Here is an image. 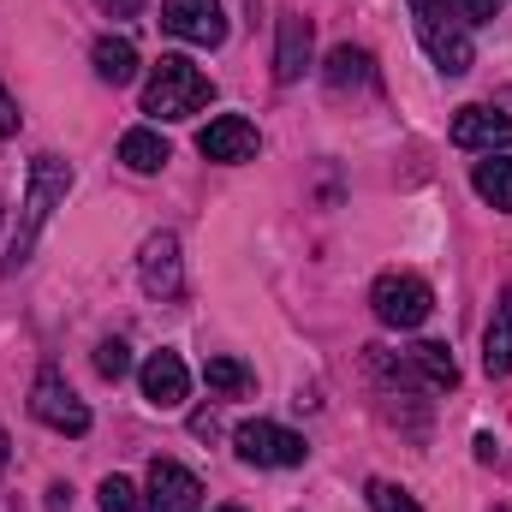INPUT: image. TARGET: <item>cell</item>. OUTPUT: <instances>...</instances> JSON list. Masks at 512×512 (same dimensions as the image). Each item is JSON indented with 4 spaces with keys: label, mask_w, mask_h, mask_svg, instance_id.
<instances>
[{
    "label": "cell",
    "mask_w": 512,
    "mask_h": 512,
    "mask_svg": "<svg viewBox=\"0 0 512 512\" xmlns=\"http://www.w3.org/2000/svg\"><path fill=\"white\" fill-rule=\"evenodd\" d=\"M90 66H96V78H102V84H114V90H120V84L137 78V48H131L126 36H102V42L90 48Z\"/></svg>",
    "instance_id": "obj_18"
},
{
    "label": "cell",
    "mask_w": 512,
    "mask_h": 512,
    "mask_svg": "<svg viewBox=\"0 0 512 512\" xmlns=\"http://www.w3.org/2000/svg\"><path fill=\"white\" fill-rule=\"evenodd\" d=\"M66 191H72V161H60L54 149H42V155L30 161V191H24L18 233H12V245H6V274H18V268L30 262L36 239H42V227H48V215L66 203Z\"/></svg>",
    "instance_id": "obj_1"
},
{
    "label": "cell",
    "mask_w": 512,
    "mask_h": 512,
    "mask_svg": "<svg viewBox=\"0 0 512 512\" xmlns=\"http://www.w3.org/2000/svg\"><path fill=\"white\" fill-rule=\"evenodd\" d=\"M453 143H459V149H483V155H495V149H507L512 143V120L501 114V108L471 102V108L453 114Z\"/></svg>",
    "instance_id": "obj_12"
},
{
    "label": "cell",
    "mask_w": 512,
    "mask_h": 512,
    "mask_svg": "<svg viewBox=\"0 0 512 512\" xmlns=\"http://www.w3.org/2000/svg\"><path fill=\"white\" fill-rule=\"evenodd\" d=\"M310 42H316L310 18L304 12H280V42H274V78L280 84H298L310 72Z\"/></svg>",
    "instance_id": "obj_13"
},
{
    "label": "cell",
    "mask_w": 512,
    "mask_h": 512,
    "mask_svg": "<svg viewBox=\"0 0 512 512\" xmlns=\"http://www.w3.org/2000/svg\"><path fill=\"white\" fill-rule=\"evenodd\" d=\"M161 30L197 48H221L227 42V18L221 0H161Z\"/></svg>",
    "instance_id": "obj_8"
},
{
    "label": "cell",
    "mask_w": 512,
    "mask_h": 512,
    "mask_svg": "<svg viewBox=\"0 0 512 512\" xmlns=\"http://www.w3.org/2000/svg\"><path fill=\"white\" fill-rule=\"evenodd\" d=\"M18 120H24V114H18V102L6 96V84H0V137H12V131H18Z\"/></svg>",
    "instance_id": "obj_25"
},
{
    "label": "cell",
    "mask_w": 512,
    "mask_h": 512,
    "mask_svg": "<svg viewBox=\"0 0 512 512\" xmlns=\"http://www.w3.org/2000/svg\"><path fill=\"white\" fill-rule=\"evenodd\" d=\"M370 304H376V322H382V328L411 334V328H423V322H429L435 292H429V280H423V274H411V268H387L382 280L370 286Z\"/></svg>",
    "instance_id": "obj_4"
},
{
    "label": "cell",
    "mask_w": 512,
    "mask_h": 512,
    "mask_svg": "<svg viewBox=\"0 0 512 512\" xmlns=\"http://www.w3.org/2000/svg\"><path fill=\"white\" fill-rule=\"evenodd\" d=\"M0 221H6V209H0Z\"/></svg>",
    "instance_id": "obj_31"
},
{
    "label": "cell",
    "mask_w": 512,
    "mask_h": 512,
    "mask_svg": "<svg viewBox=\"0 0 512 512\" xmlns=\"http://www.w3.org/2000/svg\"><path fill=\"white\" fill-rule=\"evenodd\" d=\"M453 12L465 24H489V18H501V0H453Z\"/></svg>",
    "instance_id": "obj_24"
},
{
    "label": "cell",
    "mask_w": 512,
    "mask_h": 512,
    "mask_svg": "<svg viewBox=\"0 0 512 512\" xmlns=\"http://www.w3.org/2000/svg\"><path fill=\"white\" fill-rule=\"evenodd\" d=\"M96 501H102V512H149L143 489H137V483H126V477H102Z\"/></svg>",
    "instance_id": "obj_21"
},
{
    "label": "cell",
    "mask_w": 512,
    "mask_h": 512,
    "mask_svg": "<svg viewBox=\"0 0 512 512\" xmlns=\"http://www.w3.org/2000/svg\"><path fill=\"white\" fill-rule=\"evenodd\" d=\"M191 435H203V441L221 435V417H215V411H197V417H191Z\"/></svg>",
    "instance_id": "obj_27"
},
{
    "label": "cell",
    "mask_w": 512,
    "mask_h": 512,
    "mask_svg": "<svg viewBox=\"0 0 512 512\" xmlns=\"http://www.w3.org/2000/svg\"><path fill=\"white\" fill-rule=\"evenodd\" d=\"M96 370H102L108 382H120V376L131 370V346L126 340H102V346H96Z\"/></svg>",
    "instance_id": "obj_22"
},
{
    "label": "cell",
    "mask_w": 512,
    "mask_h": 512,
    "mask_svg": "<svg viewBox=\"0 0 512 512\" xmlns=\"http://www.w3.org/2000/svg\"><path fill=\"white\" fill-rule=\"evenodd\" d=\"M215 102V84L185 60V54H161L149 84H143V114L149 120H191Z\"/></svg>",
    "instance_id": "obj_2"
},
{
    "label": "cell",
    "mask_w": 512,
    "mask_h": 512,
    "mask_svg": "<svg viewBox=\"0 0 512 512\" xmlns=\"http://www.w3.org/2000/svg\"><path fill=\"white\" fill-rule=\"evenodd\" d=\"M370 78H376V72H370V54H364V48H352V42H346V48H334V54H328V90H334V96L364 90Z\"/></svg>",
    "instance_id": "obj_19"
},
{
    "label": "cell",
    "mask_w": 512,
    "mask_h": 512,
    "mask_svg": "<svg viewBox=\"0 0 512 512\" xmlns=\"http://www.w3.org/2000/svg\"><path fill=\"white\" fill-rule=\"evenodd\" d=\"M72 507V489H66V483H54V489H48V512H66Z\"/></svg>",
    "instance_id": "obj_28"
},
{
    "label": "cell",
    "mask_w": 512,
    "mask_h": 512,
    "mask_svg": "<svg viewBox=\"0 0 512 512\" xmlns=\"http://www.w3.org/2000/svg\"><path fill=\"white\" fill-rule=\"evenodd\" d=\"M197 149H203V161L239 167V161H256L262 137H256L251 120H239V114H221V120H209V126L197 131Z\"/></svg>",
    "instance_id": "obj_10"
},
{
    "label": "cell",
    "mask_w": 512,
    "mask_h": 512,
    "mask_svg": "<svg viewBox=\"0 0 512 512\" xmlns=\"http://www.w3.org/2000/svg\"><path fill=\"white\" fill-rule=\"evenodd\" d=\"M233 453L256 465V471H286V465H304V435H292V429H280V423H268V417H256V423H239L233 429Z\"/></svg>",
    "instance_id": "obj_5"
},
{
    "label": "cell",
    "mask_w": 512,
    "mask_h": 512,
    "mask_svg": "<svg viewBox=\"0 0 512 512\" xmlns=\"http://www.w3.org/2000/svg\"><path fill=\"white\" fill-rule=\"evenodd\" d=\"M215 512H239V507H215Z\"/></svg>",
    "instance_id": "obj_30"
},
{
    "label": "cell",
    "mask_w": 512,
    "mask_h": 512,
    "mask_svg": "<svg viewBox=\"0 0 512 512\" xmlns=\"http://www.w3.org/2000/svg\"><path fill=\"white\" fill-rule=\"evenodd\" d=\"M411 24H417V42L423 54L447 72V78H465L477 48H471V24L453 12V0H411Z\"/></svg>",
    "instance_id": "obj_3"
},
{
    "label": "cell",
    "mask_w": 512,
    "mask_h": 512,
    "mask_svg": "<svg viewBox=\"0 0 512 512\" xmlns=\"http://www.w3.org/2000/svg\"><path fill=\"white\" fill-rule=\"evenodd\" d=\"M30 411H36V423H48L54 435H90V405L66 387L60 370H42L36 387H30Z\"/></svg>",
    "instance_id": "obj_6"
},
{
    "label": "cell",
    "mask_w": 512,
    "mask_h": 512,
    "mask_svg": "<svg viewBox=\"0 0 512 512\" xmlns=\"http://www.w3.org/2000/svg\"><path fill=\"white\" fill-rule=\"evenodd\" d=\"M6 459H12V441H6V429H0V471H6Z\"/></svg>",
    "instance_id": "obj_29"
},
{
    "label": "cell",
    "mask_w": 512,
    "mask_h": 512,
    "mask_svg": "<svg viewBox=\"0 0 512 512\" xmlns=\"http://www.w3.org/2000/svg\"><path fill=\"white\" fill-rule=\"evenodd\" d=\"M137 387H143V399H149L155 411H179L185 393H191V370H185L179 352H149L143 370H137Z\"/></svg>",
    "instance_id": "obj_11"
},
{
    "label": "cell",
    "mask_w": 512,
    "mask_h": 512,
    "mask_svg": "<svg viewBox=\"0 0 512 512\" xmlns=\"http://www.w3.org/2000/svg\"><path fill=\"white\" fill-rule=\"evenodd\" d=\"M405 364H411L417 387H429V393H447V387H459V364H453V352H447L441 340H423V346H411V352H405Z\"/></svg>",
    "instance_id": "obj_14"
},
{
    "label": "cell",
    "mask_w": 512,
    "mask_h": 512,
    "mask_svg": "<svg viewBox=\"0 0 512 512\" xmlns=\"http://www.w3.org/2000/svg\"><path fill=\"white\" fill-rule=\"evenodd\" d=\"M143 501H149V512H197L203 507V483L179 459H155L149 483H143Z\"/></svg>",
    "instance_id": "obj_9"
},
{
    "label": "cell",
    "mask_w": 512,
    "mask_h": 512,
    "mask_svg": "<svg viewBox=\"0 0 512 512\" xmlns=\"http://www.w3.org/2000/svg\"><path fill=\"white\" fill-rule=\"evenodd\" d=\"M203 382H209V393H221V399H245V393H256V376L239 364V358H209V364H203Z\"/></svg>",
    "instance_id": "obj_20"
},
{
    "label": "cell",
    "mask_w": 512,
    "mask_h": 512,
    "mask_svg": "<svg viewBox=\"0 0 512 512\" xmlns=\"http://www.w3.org/2000/svg\"><path fill=\"white\" fill-rule=\"evenodd\" d=\"M96 6H102L108 18H137V12H143V0H96Z\"/></svg>",
    "instance_id": "obj_26"
},
{
    "label": "cell",
    "mask_w": 512,
    "mask_h": 512,
    "mask_svg": "<svg viewBox=\"0 0 512 512\" xmlns=\"http://www.w3.org/2000/svg\"><path fill=\"white\" fill-rule=\"evenodd\" d=\"M471 191H477L489 209L512 215V155H489V161H477V167H471Z\"/></svg>",
    "instance_id": "obj_17"
},
{
    "label": "cell",
    "mask_w": 512,
    "mask_h": 512,
    "mask_svg": "<svg viewBox=\"0 0 512 512\" xmlns=\"http://www.w3.org/2000/svg\"><path fill=\"white\" fill-rule=\"evenodd\" d=\"M120 161H126L131 173H161L167 161H173V149H167V137L155 126H131L120 137Z\"/></svg>",
    "instance_id": "obj_16"
},
{
    "label": "cell",
    "mask_w": 512,
    "mask_h": 512,
    "mask_svg": "<svg viewBox=\"0 0 512 512\" xmlns=\"http://www.w3.org/2000/svg\"><path fill=\"white\" fill-rule=\"evenodd\" d=\"M483 370L489 376H512V286L501 292L495 316H489V334H483Z\"/></svg>",
    "instance_id": "obj_15"
},
{
    "label": "cell",
    "mask_w": 512,
    "mask_h": 512,
    "mask_svg": "<svg viewBox=\"0 0 512 512\" xmlns=\"http://www.w3.org/2000/svg\"><path fill=\"white\" fill-rule=\"evenodd\" d=\"M370 507H376V512H417V501H411V495H405L399 483L376 477V483H370Z\"/></svg>",
    "instance_id": "obj_23"
},
{
    "label": "cell",
    "mask_w": 512,
    "mask_h": 512,
    "mask_svg": "<svg viewBox=\"0 0 512 512\" xmlns=\"http://www.w3.org/2000/svg\"><path fill=\"white\" fill-rule=\"evenodd\" d=\"M137 280L155 304H179L185 298V262H179V239L173 233H149L143 256H137Z\"/></svg>",
    "instance_id": "obj_7"
}]
</instances>
